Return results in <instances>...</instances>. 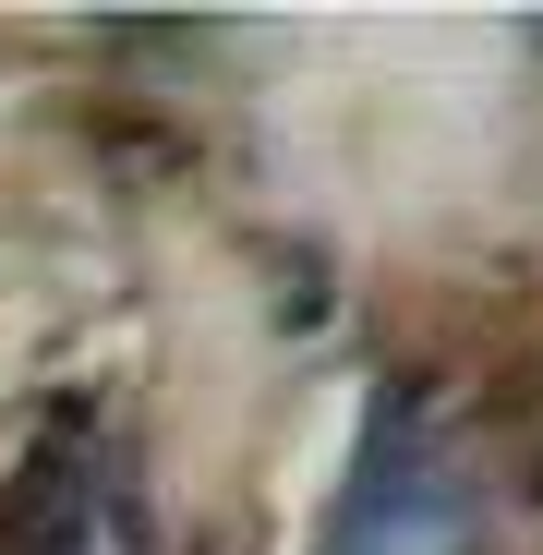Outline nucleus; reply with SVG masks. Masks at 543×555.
<instances>
[{
    "instance_id": "f257e3e1",
    "label": "nucleus",
    "mask_w": 543,
    "mask_h": 555,
    "mask_svg": "<svg viewBox=\"0 0 543 555\" xmlns=\"http://www.w3.org/2000/svg\"><path fill=\"white\" fill-rule=\"evenodd\" d=\"M471 543H483V495L411 435V387H387L375 423H362L350 483H338L326 555H471Z\"/></svg>"
}]
</instances>
